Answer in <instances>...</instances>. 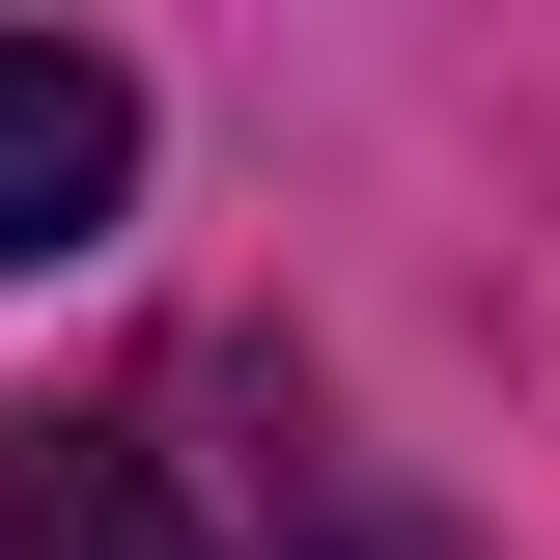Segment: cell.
Instances as JSON below:
<instances>
[{
    "mask_svg": "<svg viewBox=\"0 0 560 560\" xmlns=\"http://www.w3.org/2000/svg\"><path fill=\"white\" fill-rule=\"evenodd\" d=\"M113 197H140V84L84 57V28H0V280L84 253Z\"/></svg>",
    "mask_w": 560,
    "mask_h": 560,
    "instance_id": "1",
    "label": "cell"
},
{
    "mask_svg": "<svg viewBox=\"0 0 560 560\" xmlns=\"http://www.w3.org/2000/svg\"><path fill=\"white\" fill-rule=\"evenodd\" d=\"M0 560H197V533H168L113 448H28V477H0Z\"/></svg>",
    "mask_w": 560,
    "mask_h": 560,
    "instance_id": "2",
    "label": "cell"
}]
</instances>
